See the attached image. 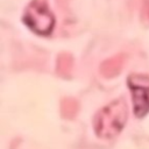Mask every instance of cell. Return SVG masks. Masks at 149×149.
<instances>
[{
  "instance_id": "6da1fadb",
  "label": "cell",
  "mask_w": 149,
  "mask_h": 149,
  "mask_svg": "<svg viewBox=\"0 0 149 149\" xmlns=\"http://www.w3.org/2000/svg\"><path fill=\"white\" fill-rule=\"evenodd\" d=\"M127 120V105L123 99H116L98 112L94 118V129L99 137L112 139L120 133Z\"/></svg>"
},
{
  "instance_id": "7a4b0ae2",
  "label": "cell",
  "mask_w": 149,
  "mask_h": 149,
  "mask_svg": "<svg viewBox=\"0 0 149 149\" xmlns=\"http://www.w3.org/2000/svg\"><path fill=\"white\" fill-rule=\"evenodd\" d=\"M23 20L26 24L40 35H48L54 28L55 19L45 0H34L27 8Z\"/></svg>"
},
{
  "instance_id": "3957f363",
  "label": "cell",
  "mask_w": 149,
  "mask_h": 149,
  "mask_svg": "<svg viewBox=\"0 0 149 149\" xmlns=\"http://www.w3.org/2000/svg\"><path fill=\"white\" fill-rule=\"evenodd\" d=\"M128 86L133 95L135 115H146L149 112V77L144 74H132L128 78Z\"/></svg>"
},
{
  "instance_id": "277c9868",
  "label": "cell",
  "mask_w": 149,
  "mask_h": 149,
  "mask_svg": "<svg viewBox=\"0 0 149 149\" xmlns=\"http://www.w3.org/2000/svg\"><path fill=\"white\" fill-rule=\"evenodd\" d=\"M123 63H125V57L118 55L113 58L105 61L100 66V71L105 77H114L121 71Z\"/></svg>"
},
{
  "instance_id": "5b68a950",
  "label": "cell",
  "mask_w": 149,
  "mask_h": 149,
  "mask_svg": "<svg viewBox=\"0 0 149 149\" xmlns=\"http://www.w3.org/2000/svg\"><path fill=\"white\" fill-rule=\"evenodd\" d=\"M72 66H73V61L70 55L68 54L59 55L57 59V72L61 76H69L71 73Z\"/></svg>"
},
{
  "instance_id": "8992f818",
  "label": "cell",
  "mask_w": 149,
  "mask_h": 149,
  "mask_svg": "<svg viewBox=\"0 0 149 149\" xmlns=\"http://www.w3.org/2000/svg\"><path fill=\"white\" fill-rule=\"evenodd\" d=\"M61 111H62L63 116L68 119H72L78 111V102L72 98H66L63 100L61 105Z\"/></svg>"
}]
</instances>
